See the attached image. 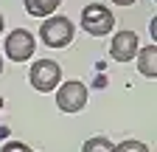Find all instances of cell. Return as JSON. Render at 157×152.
Masks as SVG:
<instances>
[{
  "label": "cell",
  "mask_w": 157,
  "mask_h": 152,
  "mask_svg": "<svg viewBox=\"0 0 157 152\" xmlns=\"http://www.w3.org/2000/svg\"><path fill=\"white\" fill-rule=\"evenodd\" d=\"M39 37L48 48H65L73 40V23L67 17H48L39 28Z\"/></svg>",
  "instance_id": "3957f363"
},
{
  "label": "cell",
  "mask_w": 157,
  "mask_h": 152,
  "mask_svg": "<svg viewBox=\"0 0 157 152\" xmlns=\"http://www.w3.org/2000/svg\"><path fill=\"white\" fill-rule=\"evenodd\" d=\"M36 51V40H34V34L25 31V28H14L9 34V40H6V56L11 62H28L31 56Z\"/></svg>",
  "instance_id": "5b68a950"
},
{
  "label": "cell",
  "mask_w": 157,
  "mask_h": 152,
  "mask_svg": "<svg viewBox=\"0 0 157 152\" xmlns=\"http://www.w3.org/2000/svg\"><path fill=\"white\" fill-rule=\"evenodd\" d=\"M82 28L93 37H107L115 28V14L101 3H90L82 11Z\"/></svg>",
  "instance_id": "6da1fadb"
},
{
  "label": "cell",
  "mask_w": 157,
  "mask_h": 152,
  "mask_svg": "<svg viewBox=\"0 0 157 152\" xmlns=\"http://www.w3.org/2000/svg\"><path fill=\"white\" fill-rule=\"evenodd\" d=\"M84 104H87V85L84 82L70 79L56 90V107L62 113H78V110H84Z\"/></svg>",
  "instance_id": "277c9868"
},
{
  "label": "cell",
  "mask_w": 157,
  "mask_h": 152,
  "mask_svg": "<svg viewBox=\"0 0 157 152\" xmlns=\"http://www.w3.org/2000/svg\"><path fill=\"white\" fill-rule=\"evenodd\" d=\"M112 3H115V6H132L135 0H112Z\"/></svg>",
  "instance_id": "7c38bea8"
},
{
  "label": "cell",
  "mask_w": 157,
  "mask_h": 152,
  "mask_svg": "<svg viewBox=\"0 0 157 152\" xmlns=\"http://www.w3.org/2000/svg\"><path fill=\"white\" fill-rule=\"evenodd\" d=\"M0 152H34L31 146H25V144H20V141H9V144H3V149Z\"/></svg>",
  "instance_id": "8fae6325"
},
{
  "label": "cell",
  "mask_w": 157,
  "mask_h": 152,
  "mask_svg": "<svg viewBox=\"0 0 157 152\" xmlns=\"http://www.w3.org/2000/svg\"><path fill=\"white\" fill-rule=\"evenodd\" d=\"M62 0H25V11L31 17H51Z\"/></svg>",
  "instance_id": "ba28073f"
},
{
  "label": "cell",
  "mask_w": 157,
  "mask_h": 152,
  "mask_svg": "<svg viewBox=\"0 0 157 152\" xmlns=\"http://www.w3.org/2000/svg\"><path fill=\"white\" fill-rule=\"evenodd\" d=\"M28 79H31V87L34 90L51 93V90H56L59 82H62V68H59V62H53V59H39V62L31 65Z\"/></svg>",
  "instance_id": "7a4b0ae2"
},
{
  "label": "cell",
  "mask_w": 157,
  "mask_h": 152,
  "mask_svg": "<svg viewBox=\"0 0 157 152\" xmlns=\"http://www.w3.org/2000/svg\"><path fill=\"white\" fill-rule=\"evenodd\" d=\"M0 110H3V96H0Z\"/></svg>",
  "instance_id": "5bb4252c"
},
{
  "label": "cell",
  "mask_w": 157,
  "mask_h": 152,
  "mask_svg": "<svg viewBox=\"0 0 157 152\" xmlns=\"http://www.w3.org/2000/svg\"><path fill=\"white\" fill-rule=\"evenodd\" d=\"M137 34L135 31H118L109 42V56L115 62H132L135 54H137Z\"/></svg>",
  "instance_id": "8992f818"
},
{
  "label": "cell",
  "mask_w": 157,
  "mask_h": 152,
  "mask_svg": "<svg viewBox=\"0 0 157 152\" xmlns=\"http://www.w3.org/2000/svg\"><path fill=\"white\" fill-rule=\"evenodd\" d=\"M115 152H149V146L143 144V141H135V138H129V141H121L115 146Z\"/></svg>",
  "instance_id": "30bf717a"
},
{
  "label": "cell",
  "mask_w": 157,
  "mask_h": 152,
  "mask_svg": "<svg viewBox=\"0 0 157 152\" xmlns=\"http://www.w3.org/2000/svg\"><path fill=\"white\" fill-rule=\"evenodd\" d=\"M0 73H3V59H0Z\"/></svg>",
  "instance_id": "9a60e30c"
},
{
  "label": "cell",
  "mask_w": 157,
  "mask_h": 152,
  "mask_svg": "<svg viewBox=\"0 0 157 152\" xmlns=\"http://www.w3.org/2000/svg\"><path fill=\"white\" fill-rule=\"evenodd\" d=\"M3 26H6V20H3V14H0V34H3Z\"/></svg>",
  "instance_id": "4fadbf2b"
},
{
  "label": "cell",
  "mask_w": 157,
  "mask_h": 152,
  "mask_svg": "<svg viewBox=\"0 0 157 152\" xmlns=\"http://www.w3.org/2000/svg\"><path fill=\"white\" fill-rule=\"evenodd\" d=\"M82 152H115V144L104 135H95V138H87Z\"/></svg>",
  "instance_id": "9c48e42d"
},
{
  "label": "cell",
  "mask_w": 157,
  "mask_h": 152,
  "mask_svg": "<svg viewBox=\"0 0 157 152\" xmlns=\"http://www.w3.org/2000/svg\"><path fill=\"white\" fill-rule=\"evenodd\" d=\"M137 70H140L146 79H157V45H146V48H137Z\"/></svg>",
  "instance_id": "52a82bcc"
}]
</instances>
